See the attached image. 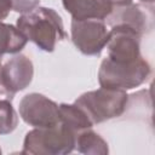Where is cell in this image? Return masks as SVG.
<instances>
[{"label":"cell","mask_w":155,"mask_h":155,"mask_svg":"<svg viewBox=\"0 0 155 155\" xmlns=\"http://www.w3.org/2000/svg\"><path fill=\"white\" fill-rule=\"evenodd\" d=\"M12 10L11 0H0V21L5 19Z\"/></svg>","instance_id":"17"},{"label":"cell","mask_w":155,"mask_h":155,"mask_svg":"<svg viewBox=\"0 0 155 155\" xmlns=\"http://www.w3.org/2000/svg\"><path fill=\"white\" fill-rule=\"evenodd\" d=\"M111 2V5L115 6H125V5H130L133 2V0H109Z\"/></svg>","instance_id":"18"},{"label":"cell","mask_w":155,"mask_h":155,"mask_svg":"<svg viewBox=\"0 0 155 155\" xmlns=\"http://www.w3.org/2000/svg\"><path fill=\"white\" fill-rule=\"evenodd\" d=\"M18 125V115L11 102H0V136L8 134L16 130Z\"/></svg>","instance_id":"14"},{"label":"cell","mask_w":155,"mask_h":155,"mask_svg":"<svg viewBox=\"0 0 155 155\" xmlns=\"http://www.w3.org/2000/svg\"><path fill=\"white\" fill-rule=\"evenodd\" d=\"M18 111L23 121L34 128L54 127L61 124L58 104L41 93L25 94L19 102Z\"/></svg>","instance_id":"5"},{"label":"cell","mask_w":155,"mask_h":155,"mask_svg":"<svg viewBox=\"0 0 155 155\" xmlns=\"http://www.w3.org/2000/svg\"><path fill=\"white\" fill-rule=\"evenodd\" d=\"M70 34L75 47L86 56H99L109 39V30L99 19H73Z\"/></svg>","instance_id":"6"},{"label":"cell","mask_w":155,"mask_h":155,"mask_svg":"<svg viewBox=\"0 0 155 155\" xmlns=\"http://www.w3.org/2000/svg\"><path fill=\"white\" fill-rule=\"evenodd\" d=\"M62 2L65 11L76 21H105L114 8L109 0H62Z\"/></svg>","instance_id":"10"},{"label":"cell","mask_w":155,"mask_h":155,"mask_svg":"<svg viewBox=\"0 0 155 155\" xmlns=\"http://www.w3.org/2000/svg\"><path fill=\"white\" fill-rule=\"evenodd\" d=\"M142 35L125 24L113 25L107 42L108 58L117 63H132L140 58Z\"/></svg>","instance_id":"7"},{"label":"cell","mask_w":155,"mask_h":155,"mask_svg":"<svg viewBox=\"0 0 155 155\" xmlns=\"http://www.w3.org/2000/svg\"><path fill=\"white\" fill-rule=\"evenodd\" d=\"M74 149L87 155H107L109 153L108 143L91 128L82 130L75 134Z\"/></svg>","instance_id":"11"},{"label":"cell","mask_w":155,"mask_h":155,"mask_svg":"<svg viewBox=\"0 0 155 155\" xmlns=\"http://www.w3.org/2000/svg\"><path fill=\"white\" fill-rule=\"evenodd\" d=\"M15 94H16V93H13V92L5 85V82L2 81V79H1V76H0V102H4V101L12 102Z\"/></svg>","instance_id":"16"},{"label":"cell","mask_w":155,"mask_h":155,"mask_svg":"<svg viewBox=\"0 0 155 155\" xmlns=\"http://www.w3.org/2000/svg\"><path fill=\"white\" fill-rule=\"evenodd\" d=\"M75 148V132L62 122L54 127L34 128L25 134L22 154L65 155Z\"/></svg>","instance_id":"4"},{"label":"cell","mask_w":155,"mask_h":155,"mask_svg":"<svg viewBox=\"0 0 155 155\" xmlns=\"http://www.w3.org/2000/svg\"><path fill=\"white\" fill-rule=\"evenodd\" d=\"M1 68H2V64H1V58H0V71H1Z\"/></svg>","instance_id":"20"},{"label":"cell","mask_w":155,"mask_h":155,"mask_svg":"<svg viewBox=\"0 0 155 155\" xmlns=\"http://www.w3.org/2000/svg\"><path fill=\"white\" fill-rule=\"evenodd\" d=\"M40 0H11V5H12V10L15 12L25 15L31 12L33 10H35L39 5Z\"/></svg>","instance_id":"15"},{"label":"cell","mask_w":155,"mask_h":155,"mask_svg":"<svg viewBox=\"0 0 155 155\" xmlns=\"http://www.w3.org/2000/svg\"><path fill=\"white\" fill-rule=\"evenodd\" d=\"M59 113H61V122L65 125L68 128H70L75 134L82 130L92 128L93 124L87 116V114L75 103L74 104H67L62 103L58 105Z\"/></svg>","instance_id":"12"},{"label":"cell","mask_w":155,"mask_h":155,"mask_svg":"<svg viewBox=\"0 0 155 155\" xmlns=\"http://www.w3.org/2000/svg\"><path fill=\"white\" fill-rule=\"evenodd\" d=\"M150 71V65L143 57L132 63H117L105 57L98 70V82L104 88L132 90L144 84Z\"/></svg>","instance_id":"3"},{"label":"cell","mask_w":155,"mask_h":155,"mask_svg":"<svg viewBox=\"0 0 155 155\" xmlns=\"http://www.w3.org/2000/svg\"><path fill=\"white\" fill-rule=\"evenodd\" d=\"M107 23L113 27L125 24L138 31L140 35L151 31L154 24V8L147 4H130L115 6L111 13L105 18Z\"/></svg>","instance_id":"8"},{"label":"cell","mask_w":155,"mask_h":155,"mask_svg":"<svg viewBox=\"0 0 155 155\" xmlns=\"http://www.w3.org/2000/svg\"><path fill=\"white\" fill-rule=\"evenodd\" d=\"M18 30L40 50L53 52L56 44L67 39L62 17L50 7H36L17 19Z\"/></svg>","instance_id":"1"},{"label":"cell","mask_w":155,"mask_h":155,"mask_svg":"<svg viewBox=\"0 0 155 155\" xmlns=\"http://www.w3.org/2000/svg\"><path fill=\"white\" fill-rule=\"evenodd\" d=\"M27 41L25 36L18 30L17 27L0 21V58L5 53L13 54L21 52Z\"/></svg>","instance_id":"13"},{"label":"cell","mask_w":155,"mask_h":155,"mask_svg":"<svg viewBox=\"0 0 155 155\" xmlns=\"http://www.w3.org/2000/svg\"><path fill=\"white\" fill-rule=\"evenodd\" d=\"M128 97L126 91L101 87L82 93L74 103L87 114L94 125L121 116L127 108Z\"/></svg>","instance_id":"2"},{"label":"cell","mask_w":155,"mask_h":155,"mask_svg":"<svg viewBox=\"0 0 155 155\" xmlns=\"http://www.w3.org/2000/svg\"><path fill=\"white\" fill-rule=\"evenodd\" d=\"M33 62L22 53L15 54L12 58H10L2 65L0 71L2 81L13 93L27 88L33 80Z\"/></svg>","instance_id":"9"},{"label":"cell","mask_w":155,"mask_h":155,"mask_svg":"<svg viewBox=\"0 0 155 155\" xmlns=\"http://www.w3.org/2000/svg\"><path fill=\"white\" fill-rule=\"evenodd\" d=\"M0 154H1V149H0Z\"/></svg>","instance_id":"21"},{"label":"cell","mask_w":155,"mask_h":155,"mask_svg":"<svg viewBox=\"0 0 155 155\" xmlns=\"http://www.w3.org/2000/svg\"><path fill=\"white\" fill-rule=\"evenodd\" d=\"M142 4H147V5H153V2L155 1V0H139Z\"/></svg>","instance_id":"19"}]
</instances>
